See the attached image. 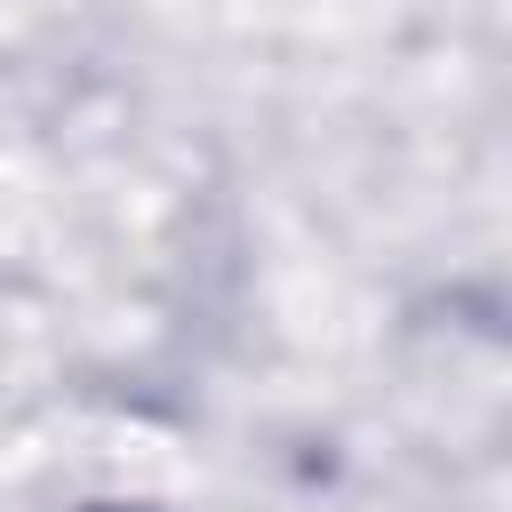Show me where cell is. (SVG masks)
<instances>
[{"label": "cell", "mask_w": 512, "mask_h": 512, "mask_svg": "<svg viewBox=\"0 0 512 512\" xmlns=\"http://www.w3.org/2000/svg\"><path fill=\"white\" fill-rule=\"evenodd\" d=\"M72 512H168V504H152V496H88Z\"/></svg>", "instance_id": "6da1fadb"}]
</instances>
